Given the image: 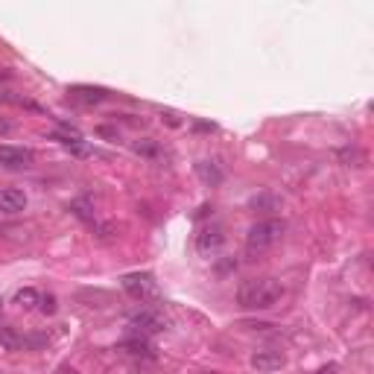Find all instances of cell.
I'll return each instance as SVG.
<instances>
[{"instance_id":"12","label":"cell","mask_w":374,"mask_h":374,"mask_svg":"<svg viewBox=\"0 0 374 374\" xmlns=\"http://www.w3.org/2000/svg\"><path fill=\"white\" fill-rule=\"evenodd\" d=\"M196 173H199V179H202L208 187H217V185L222 182V173L217 170V164H211V161L196 164Z\"/></svg>"},{"instance_id":"6","label":"cell","mask_w":374,"mask_h":374,"mask_svg":"<svg viewBox=\"0 0 374 374\" xmlns=\"http://www.w3.org/2000/svg\"><path fill=\"white\" fill-rule=\"evenodd\" d=\"M248 363H252V368L258 374H275L281 368H287V354L275 351V348H263V351H255Z\"/></svg>"},{"instance_id":"20","label":"cell","mask_w":374,"mask_h":374,"mask_svg":"<svg viewBox=\"0 0 374 374\" xmlns=\"http://www.w3.org/2000/svg\"><path fill=\"white\" fill-rule=\"evenodd\" d=\"M205 374H220V371H205Z\"/></svg>"},{"instance_id":"18","label":"cell","mask_w":374,"mask_h":374,"mask_svg":"<svg viewBox=\"0 0 374 374\" xmlns=\"http://www.w3.org/2000/svg\"><path fill=\"white\" fill-rule=\"evenodd\" d=\"M336 371H340V366H336V363H330V366H325V368H319V374H336Z\"/></svg>"},{"instance_id":"3","label":"cell","mask_w":374,"mask_h":374,"mask_svg":"<svg viewBox=\"0 0 374 374\" xmlns=\"http://www.w3.org/2000/svg\"><path fill=\"white\" fill-rule=\"evenodd\" d=\"M129 328L138 333V336H155V333H164L170 330V319L161 313V310H155V307H144V310H138L129 316Z\"/></svg>"},{"instance_id":"17","label":"cell","mask_w":374,"mask_h":374,"mask_svg":"<svg viewBox=\"0 0 374 374\" xmlns=\"http://www.w3.org/2000/svg\"><path fill=\"white\" fill-rule=\"evenodd\" d=\"M12 129H15L12 123H9V120H4V117H0V135H12Z\"/></svg>"},{"instance_id":"15","label":"cell","mask_w":374,"mask_h":374,"mask_svg":"<svg viewBox=\"0 0 374 374\" xmlns=\"http://www.w3.org/2000/svg\"><path fill=\"white\" fill-rule=\"evenodd\" d=\"M41 313H47V316H53L56 313V295H41Z\"/></svg>"},{"instance_id":"4","label":"cell","mask_w":374,"mask_h":374,"mask_svg":"<svg viewBox=\"0 0 374 374\" xmlns=\"http://www.w3.org/2000/svg\"><path fill=\"white\" fill-rule=\"evenodd\" d=\"M123 290H126L132 298L138 301H147V298H155L158 295V283L149 272H132L123 278Z\"/></svg>"},{"instance_id":"14","label":"cell","mask_w":374,"mask_h":374,"mask_svg":"<svg viewBox=\"0 0 374 374\" xmlns=\"http://www.w3.org/2000/svg\"><path fill=\"white\" fill-rule=\"evenodd\" d=\"M0 342H4L9 351H18V348L24 345V340H18L12 328H0Z\"/></svg>"},{"instance_id":"1","label":"cell","mask_w":374,"mask_h":374,"mask_svg":"<svg viewBox=\"0 0 374 374\" xmlns=\"http://www.w3.org/2000/svg\"><path fill=\"white\" fill-rule=\"evenodd\" d=\"M283 298V287L275 278H248L237 287V305L243 310H269Z\"/></svg>"},{"instance_id":"5","label":"cell","mask_w":374,"mask_h":374,"mask_svg":"<svg viewBox=\"0 0 374 374\" xmlns=\"http://www.w3.org/2000/svg\"><path fill=\"white\" fill-rule=\"evenodd\" d=\"M225 246V231L222 225H205L199 234H196V252L202 258H213Z\"/></svg>"},{"instance_id":"16","label":"cell","mask_w":374,"mask_h":374,"mask_svg":"<svg viewBox=\"0 0 374 374\" xmlns=\"http://www.w3.org/2000/svg\"><path fill=\"white\" fill-rule=\"evenodd\" d=\"M135 149H138V152H144V155H155V147L149 144V140H144V144H138Z\"/></svg>"},{"instance_id":"11","label":"cell","mask_w":374,"mask_h":374,"mask_svg":"<svg viewBox=\"0 0 374 374\" xmlns=\"http://www.w3.org/2000/svg\"><path fill=\"white\" fill-rule=\"evenodd\" d=\"M12 301H15V305L21 307V310H35V307L41 305V293H39V290H32V287H24V290H18V293H15Z\"/></svg>"},{"instance_id":"2","label":"cell","mask_w":374,"mask_h":374,"mask_svg":"<svg viewBox=\"0 0 374 374\" xmlns=\"http://www.w3.org/2000/svg\"><path fill=\"white\" fill-rule=\"evenodd\" d=\"M283 234H287V222L278 220V217H269V220H260L255 222L252 228H248V234H246V248L252 255H263V252H269V248H275Z\"/></svg>"},{"instance_id":"13","label":"cell","mask_w":374,"mask_h":374,"mask_svg":"<svg viewBox=\"0 0 374 374\" xmlns=\"http://www.w3.org/2000/svg\"><path fill=\"white\" fill-rule=\"evenodd\" d=\"M70 211H74L79 220L94 222V211H91V202H88V199H76V202H70Z\"/></svg>"},{"instance_id":"7","label":"cell","mask_w":374,"mask_h":374,"mask_svg":"<svg viewBox=\"0 0 374 374\" xmlns=\"http://www.w3.org/2000/svg\"><path fill=\"white\" fill-rule=\"evenodd\" d=\"M32 164H35L32 149H24V147H0V167H6V170H27Z\"/></svg>"},{"instance_id":"10","label":"cell","mask_w":374,"mask_h":374,"mask_svg":"<svg viewBox=\"0 0 374 374\" xmlns=\"http://www.w3.org/2000/svg\"><path fill=\"white\" fill-rule=\"evenodd\" d=\"M70 94H74L79 102H102V100H109V91H105V88H94V85H74V88H70Z\"/></svg>"},{"instance_id":"19","label":"cell","mask_w":374,"mask_h":374,"mask_svg":"<svg viewBox=\"0 0 374 374\" xmlns=\"http://www.w3.org/2000/svg\"><path fill=\"white\" fill-rule=\"evenodd\" d=\"M164 117H167V123H170V126H179V117H175V114H173V112H167V114H164Z\"/></svg>"},{"instance_id":"8","label":"cell","mask_w":374,"mask_h":374,"mask_svg":"<svg viewBox=\"0 0 374 374\" xmlns=\"http://www.w3.org/2000/svg\"><path fill=\"white\" fill-rule=\"evenodd\" d=\"M24 211H27V193L24 190H18V187L0 190V213L15 217V213H24Z\"/></svg>"},{"instance_id":"9","label":"cell","mask_w":374,"mask_h":374,"mask_svg":"<svg viewBox=\"0 0 374 374\" xmlns=\"http://www.w3.org/2000/svg\"><path fill=\"white\" fill-rule=\"evenodd\" d=\"M120 348H123V351H129L132 357H147V360L155 357V345L147 340V336H132V340H126Z\"/></svg>"}]
</instances>
